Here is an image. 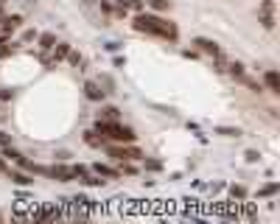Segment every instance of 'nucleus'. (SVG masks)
<instances>
[{
    "label": "nucleus",
    "mask_w": 280,
    "mask_h": 224,
    "mask_svg": "<svg viewBox=\"0 0 280 224\" xmlns=\"http://www.w3.org/2000/svg\"><path fill=\"white\" fill-rule=\"evenodd\" d=\"M132 28L140 31V34H152V36H160V40H168V42H176L180 31L171 20H162L160 14H146V12H138L132 20Z\"/></svg>",
    "instance_id": "obj_1"
},
{
    "label": "nucleus",
    "mask_w": 280,
    "mask_h": 224,
    "mask_svg": "<svg viewBox=\"0 0 280 224\" xmlns=\"http://www.w3.org/2000/svg\"><path fill=\"white\" fill-rule=\"evenodd\" d=\"M96 132L104 138V143H134L138 140L132 126H124L120 120H98Z\"/></svg>",
    "instance_id": "obj_2"
},
{
    "label": "nucleus",
    "mask_w": 280,
    "mask_h": 224,
    "mask_svg": "<svg viewBox=\"0 0 280 224\" xmlns=\"http://www.w3.org/2000/svg\"><path fill=\"white\" fill-rule=\"evenodd\" d=\"M106 154H110L112 160L118 162V160H132V162H138V160H143L146 154L140 152L138 146H132V143H106Z\"/></svg>",
    "instance_id": "obj_3"
},
{
    "label": "nucleus",
    "mask_w": 280,
    "mask_h": 224,
    "mask_svg": "<svg viewBox=\"0 0 280 224\" xmlns=\"http://www.w3.org/2000/svg\"><path fill=\"white\" fill-rule=\"evenodd\" d=\"M258 14H260V26L266 28V31H272L274 28V0H264L260 3V8H258Z\"/></svg>",
    "instance_id": "obj_4"
},
{
    "label": "nucleus",
    "mask_w": 280,
    "mask_h": 224,
    "mask_svg": "<svg viewBox=\"0 0 280 224\" xmlns=\"http://www.w3.org/2000/svg\"><path fill=\"white\" fill-rule=\"evenodd\" d=\"M48 176L56 182H73L76 176H73V168L70 166H62V162H54V166H48Z\"/></svg>",
    "instance_id": "obj_5"
},
{
    "label": "nucleus",
    "mask_w": 280,
    "mask_h": 224,
    "mask_svg": "<svg viewBox=\"0 0 280 224\" xmlns=\"http://www.w3.org/2000/svg\"><path fill=\"white\" fill-rule=\"evenodd\" d=\"M194 45H196V50H202V54H208V56H222V48H218L213 40H208V36H196L194 40Z\"/></svg>",
    "instance_id": "obj_6"
},
{
    "label": "nucleus",
    "mask_w": 280,
    "mask_h": 224,
    "mask_svg": "<svg viewBox=\"0 0 280 224\" xmlns=\"http://www.w3.org/2000/svg\"><path fill=\"white\" fill-rule=\"evenodd\" d=\"M84 96L90 98V101H96V104H101L106 98V92L101 90V84L98 82H84Z\"/></svg>",
    "instance_id": "obj_7"
},
{
    "label": "nucleus",
    "mask_w": 280,
    "mask_h": 224,
    "mask_svg": "<svg viewBox=\"0 0 280 224\" xmlns=\"http://www.w3.org/2000/svg\"><path fill=\"white\" fill-rule=\"evenodd\" d=\"M92 171H96L98 176H101V180H120V171L118 168H112V166H106V162H96V166H92Z\"/></svg>",
    "instance_id": "obj_8"
},
{
    "label": "nucleus",
    "mask_w": 280,
    "mask_h": 224,
    "mask_svg": "<svg viewBox=\"0 0 280 224\" xmlns=\"http://www.w3.org/2000/svg\"><path fill=\"white\" fill-rule=\"evenodd\" d=\"M8 180L14 185H20V188H28V185H34V174H28V171H6Z\"/></svg>",
    "instance_id": "obj_9"
},
{
    "label": "nucleus",
    "mask_w": 280,
    "mask_h": 224,
    "mask_svg": "<svg viewBox=\"0 0 280 224\" xmlns=\"http://www.w3.org/2000/svg\"><path fill=\"white\" fill-rule=\"evenodd\" d=\"M264 84H266V90H269V92L278 96V92H280V73H278V70H266V73H264Z\"/></svg>",
    "instance_id": "obj_10"
},
{
    "label": "nucleus",
    "mask_w": 280,
    "mask_h": 224,
    "mask_svg": "<svg viewBox=\"0 0 280 224\" xmlns=\"http://www.w3.org/2000/svg\"><path fill=\"white\" fill-rule=\"evenodd\" d=\"M98 120H120V110L115 104H106L98 110Z\"/></svg>",
    "instance_id": "obj_11"
},
{
    "label": "nucleus",
    "mask_w": 280,
    "mask_h": 224,
    "mask_svg": "<svg viewBox=\"0 0 280 224\" xmlns=\"http://www.w3.org/2000/svg\"><path fill=\"white\" fill-rule=\"evenodd\" d=\"M68 54H70V42H56L54 48H50V59H54V62L68 59Z\"/></svg>",
    "instance_id": "obj_12"
},
{
    "label": "nucleus",
    "mask_w": 280,
    "mask_h": 224,
    "mask_svg": "<svg viewBox=\"0 0 280 224\" xmlns=\"http://www.w3.org/2000/svg\"><path fill=\"white\" fill-rule=\"evenodd\" d=\"M22 26V17L20 14H12V17H3V34H14L17 28Z\"/></svg>",
    "instance_id": "obj_13"
},
{
    "label": "nucleus",
    "mask_w": 280,
    "mask_h": 224,
    "mask_svg": "<svg viewBox=\"0 0 280 224\" xmlns=\"http://www.w3.org/2000/svg\"><path fill=\"white\" fill-rule=\"evenodd\" d=\"M84 143H87V146H92V148L106 146V143H104V138H101V134H98L96 129H90V132H84Z\"/></svg>",
    "instance_id": "obj_14"
},
{
    "label": "nucleus",
    "mask_w": 280,
    "mask_h": 224,
    "mask_svg": "<svg viewBox=\"0 0 280 224\" xmlns=\"http://www.w3.org/2000/svg\"><path fill=\"white\" fill-rule=\"evenodd\" d=\"M36 40H40V48L45 50V54H48V50L56 45V36L50 34V31H45V34H36Z\"/></svg>",
    "instance_id": "obj_15"
},
{
    "label": "nucleus",
    "mask_w": 280,
    "mask_h": 224,
    "mask_svg": "<svg viewBox=\"0 0 280 224\" xmlns=\"http://www.w3.org/2000/svg\"><path fill=\"white\" fill-rule=\"evenodd\" d=\"M98 84H101V90H104L106 96H112V92H118V90H115V78H112V76H106V73H101V76H98Z\"/></svg>",
    "instance_id": "obj_16"
},
{
    "label": "nucleus",
    "mask_w": 280,
    "mask_h": 224,
    "mask_svg": "<svg viewBox=\"0 0 280 224\" xmlns=\"http://www.w3.org/2000/svg\"><path fill=\"white\" fill-rule=\"evenodd\" d=\"M148 8H154V12H168L171 8V0H143Z\"/></svg>",
    "instance_id": "obj_17"
},
{
    "label": "nucleus",
    "mask_w": 280,
    "mask_h": 224,
    "mask_svg": "<svg viewBox=\"0 0 280 224\" xmlns=\"http://www.w3.org/2000/svg\"><path fill=\"white\" fill-rule=\"evenodd\" d=\"M227 73H230V76H236V78H241L246 73V68L241 62H227Z\"/></svg>",
    "instance_id": "obj_18"
},
{
    "label": "nucleus",
    "mask_w": 280,
    "mask_h": 224,
    "mask_svg": "<svg viewBox=\"0 0 280 224\" xmlns=\"http://www.w3.org/2000/svg\"><path fill=\"white\" fill-rule=\"evenodd\" d=\"M216 134H224V138H241V129H232V126H216Z\"/></svg>",
    "instance_id": "obj_19"
},
{
    "label": "nucleus",
    "mask_w": 280,
    "mask_h": 224,
    "mask_svg": "<svg viewBox=\"0 0 280 224\" xmlns=\"http://www.w3.org/2000/svg\"><path fill=\"white\" fill-rule=\"evenodd\" d=\"M143 168H146V171H162V162L160 160H152V157H143Z\"/></svg>",
    "instance_id": "obj_20"
},
{
    "label": "nucleus",
    "mask_w": 280,
    "mask_h": 224,
    "mask_svg": "<svg viewBox=\"0 0 280 224\" xmlns=\"http://www.w3.org/2000/svg\"><path fill=\"white\" fill-rule=\"evenodd\" d=\"M278 190H280V185H278V182H269V185H264V188L258 190V196H274Z\"/></svg>",
    "instance_id": "obj_21"
},
{
    "label": "nucleus",
    "mask_w": 280,
    "mask_h": 224,
    "mask_svg": "<svg viewBox=\"0 0 280 224\" xmlns=\"http://www.w3.org/2000/svg\"><path fill=\"white\" fill-rule=\"evenodd\" d=\"M238 82H241V84H246V87H250L252 92H260V90H264V87H260L258 82H252V78L246 76V73H244V76H241V78H238Z\"/></svg>",
    "instance_id": "obj_22"
},
{
    "label": "nucleus",
    "mask_w": 280,
    "mask_h": 224,
    "mask_svg": "<svg viewBox=\"0 0 280 224\" xmlns=\"http://www.w3.org/2000/svg\"><path fill=\"white\" fill-rule=\"evenodd\" d=\"M230 196H232V199H241V202H244V199H246V188H244V185H232V188H230Z\"/></svg>",
    "instance_id": "obj_23"
},
{
    "label": "nucleus",
    "mask_w": 280,
    "mask_h": 224,
    "mask_svg": "<svg viewBox=\"0 0 280 224\" xmlns=\"http://www.w3.org/2000/svg\"><path fill=\"white\" fill-rule=\"evenodd\" d=\"M12 98H14V90H12V87H0V104H8Z\"/></svg>",
    "instance_id": "obj_24"
},
{
    "label": "nucleus",
    "mask_w": 280,
    "mask_h": 224,
    "mask_svg": "<svg viewBox=\"0 0 280 224\" xmlns=\"http://www.w3.org/2000/svg\"><path fill=\"white\" fill-rule=\"evenodd\" d=\"M68 62H70V64H76V68H78V64H84V59H82V54H76V50L70 48V54H68Z\"/></svg>",
    "instance_id": "obj_25"
},
{
    "label": "nucleus",
    "mask_w": 280,
    "mask_h": 224,
    "mask_svg": "<svg viewBox=\"0 0 280 224\" xmlns=\"http://www.w3.org/2000/svg\"><path fill=\"white\" fill-rule=\"evenodd\" d=\"M126 8H134V12H143V8H146V3H143V0H126Z\"/></svg>",
    "instance_id": "obj_26"
},
{
    "label": "nucleus",
    "mask_w": 280,
    "mask_h": 224,
    "mask_svg": "<svg viewBox=\"0 0 280 224\" xmlns=\"http://www.w3.org/2000/svg\"><path fill=\"white\" fill-rule=\"evenodd\" d=\"M12 143V134L8 132H0V146H8Z\"/></svg>",
    "instance_id": "obj_27"
},
{
    "label": "nucleus",
    "mask_w": 280,
    "mask_h": 224,
    "mask_svg": "<svg viewBox=\"0 0 280 224\" xmlns=\"http://www.w3.org/2000/svg\"><path fill=\"white\" fill-rule=\"evenodd\" d=\"M31 40H36V31H26L22 34V42H31Z\"/></svg>",
    "instance_id": "obj_28"
},
{
    "label": "nucleus",
    "mask_w": 280,
    "mask_h": 224,
    "mask_svg": "<svg viewBox=\"0 0 280 224\" xmlns=\"http://www.w3.org/2000/svg\"><path fill=\"white\" fill-rule=\"evenodd\" d=\"M6 171H8V166H6V157L0 154V174H6Z\"/></svg>",
    "instance_id": "obj_29"
},
{
    "label": "nucleus",
    "mask_w": 280,
    "mask_h": 224,
    "mask_svg": "<svg viewBox=\"0 0 280 224\" xmlns=\"http://www.w3.org/2000/svg\"><path fill=\"white\" fill-rule=\"evenodd\" d=\"M6 118H8V115H6V110L0 106V124H6Z\"/></svg>",
    "instance_id": "obj_30"
},
{
    "label": "nucleus",
    "mask_w": 280,
    "mask_h": 224,
    "mask_svg": "<svg viewBox=\"0 0 280 224\" xmlns=\"http://www.w3.org/2000/svg\"><path fill=\"white\" fill-rule=\"evenodd\" d=\"M3 6H6V0H0V8H3Z\"/></svg>",
    "instance_id": "obj_31"
},
{
    "label": "nucleus",
    "mask_w": 280,
    "mask_h": 224,
    "mask_svg": "<svg viewBox=\"0 0 280 224\" xmlns=\"http://www.w3.org/2000/svg\"><path fill=\"white\" fill-rule=\"evenodd\" d=\"M0 20H3V12H0Z\"/></svg>",
    "instance_id": "obj_32"
},
{
    "label": "nucleus",
    "mask_w": 280,
    "mask_h": 224,
    "mask_svg": "<svg viewBox=\"0 0 280 224\" xmlns=\"http://www.w3.org/2000/svg\"><path fill=\"white\" fill-rule=\"evenodd\" d=\"M0 218H3V213H0Z\"/></svg>",
    "instance_id": "obj_33"
}]
</instances>
